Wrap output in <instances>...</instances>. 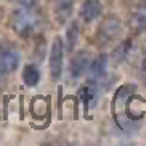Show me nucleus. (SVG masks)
Segmentation results:
<instances>
[{
  "label": "nucleus",
  "mask_w": 146,
  "mask_h": 146,
  "mask_svg": "<svg viewBox=\"0 0 146 146\" xmlns=\"http://www.w3.org/2000/svg\"><path fill=\"white\" fill-rule=\"evenodd\" d=\"M23 82L26 87H35L40 82V69L35 64H26L23 68Z\"/></svg>",
  "instance_id": "nucleus-9"
},
{
  "label": "nucleus",
  "mask_w": 146,
  "mask_h": 146,
  "mask_svg": "<svg viewBox=\"0 0 146 146\" xmlns=\"http://www.w3.org/2000/svg\"><path fill=\"white\" fill-rule=\"evenodd\" d=\"M10 26L19 37H32L45 26V18L34 7H19L10 16Z\"/></svg>",
  "instance_id": "nucleus-1"
},
{
  "label": "nucleus",
  "mask_w": 146,
  "mask_h": 146,
  "mask_svg": "<svg viewBox=\"0 0 146 146\" xmlns=\"http://www.w3.org/2000/svg\"><path fill=\"white\" fill-rule=\"evenodd\" d=\"M8 2H13V3H18L19 7H34L39 0H8Z\"/></svg>",
  "instance_id": "nucleus-13"
},
{
  "label": "nucleus",
  "mask_w": 146,
  "mask_h": 146,
  "mask_svg": "<svg viewBox=\"0 0 146 146\" xmlns=\"http://www.w3.org/2000/svg\"><path fill=\"white\" fill-rule=\"evenodd\" d=\"M101 11H103V3L100 0H85L80 5L79 15L84 19V23H93L95 19L100 18Z\"/></svg>",
  "instance_id": "nucleus-7"
},
{
  "label": "nucleus",
  "mask_w": 146,
  "mask_h": 146,
  "mask_svg": "<svg viewBox=\"0 0 146 146\" xmlns=\"http://www.w3.org/2000/svg\"><path fill=\"white\" fill-rule=\"evenodd\" d=\"M120 31H122V23L117 16L104 18L96 29V43L101 47H106L119 37Z\"/></svg>",
  "instance_id": "nucleus-2"
},
{
  "label": "nucleus",
  "mask_w": 146,
  "mask_h": 146,
  "mask_svg": "<svg viewBox=\"0 0 146 146\" xmlns=\"http://www.w3.org/2000/svg\"><path fill=\"white\" fill-rule=\"evenodd\" d=\"M63 60H64V45L60 37H55L50 48V56H48V68L53 80H60L63 74Z\"/></svg>",
  "instance_id": "nucleus-3"
},
{
  "label": "nucleus",
  "mask_w": 146,
  "mask_h": 146,
  "mask_svg": "<svg viewBox=\"0 0 146 146\" xmlns=\"http://www.w3.org/2000/svg\"><path fill=\"white\" fill-rule=\"evenodd\" d=\"M130 24L135 31H143L146 27V0L141 2L138 7H135L132 18H130Z\"/></svg>",
  "instance_id": "nucleus-8"
},
{
  "label": "nucleus",
  "mask_w": 146,
  "mask_h": 146,
  "mask_svg": "<svg viewBox=\"0 0 146 146\" xmlns=\"http://www.w3.org/2000/svg\"><path fill=\"white\" fill-rule=\"evenodd\" d=\"M140 76H141V79L146 82V56L141 60V64H140Z\"/></svg>",
  "instance_id": "nucleus-14"
},
{
  "label": "nucleus",
  "mask_w": 146,
  "mask_h": 146,
  "mask_svg": "<svg viewBox=\"0 0 146 146\" xmlns=\"http://www.w3.org/2000/svg\"><path fill=\"white\" fill-rule=\"evenodd\" d=\"M21 63V56L19 52L15 50V48H0V69L3 71L5 74H11L18 69Z\"/></svg>",
  "instance_id": "nucleus-6"
},
{
  "label": "nucleus",
  "mask_w": 146,
  "mask_h": 146,
  "mask_svg": "<svg viewBox=\"0 0 146 146\" xmlns=\"http://www.w3.org/2000/svg\"><path fill=\"white\" fill-rule=\"evenodd\" d=\"M7 76L8 74H5L2 69H0V88H3L5 87V82H7Z\"/></svg>",
  "instance_id": "nucleus-15"
},
{
  "label": "nucleus",
  "mask_w": 146,
  "mask_h": 146,
  "mask_svg": "<svg viewBox=\"0 0 146 146\" xmlns=\"http://www.w3.org/2000/svg\"><path fill=\"white\" fill-rule=\"evenodd\" d=\"M74 0H55V15L61 23H64L72 13Z\"/></svg>",
  "instance_id": "nucleus-10"
},
{
  "label": "nucleus",
  "mask_w": 146,
  "mask_h": 146,
  "mask_svg": "<svg viewBox=\"0 0 146 146\" xmlns=\"http://www.w3.org/2000/svg\"><path fill=\"white\" fill-rule=\"evenodd\" d=\"M130 47H132V42H130V40H125V42H122L117 48H114V52H112L114 61H116V63H122V61L127 58V55H129Z\"/></svg>",
  "instance_id": "nucleus-12"
},
{
  "label": "nucleus",
  "mask_w": 146,
  "mask_h": 146,
  "mask_svg": "<svg viewBox=\"0 0 146 146\" xmlns=\"http://www.w3.org/2000/svg\"><path fill=\"white\" fill-rule=\"evenodd\" d=\"M88 66H90V53L85 52V50L74 53L72 58H71V63H69V77L72 80L80 79L87 72Z\"/></svg>",
  "instance_id": "nucleus-5"
},
{
  "label": "nucleus",
  "mask_w": 146,
  "mask_h": 146,
  "mask_svg": "<svg viewBox=\"0 0 146 146\" xmlns=\"http://www.w3.org/2000/svg\"><path fill=\"white\" fill-rule=\"evenodd\" d=\"M79 34H80V26H79V23L71 21L68 31H66V50H69V52L74 50V47L77 45Z\"/></svg>",
  "instance_id": "nucleus-11"
},
{
  "label": "nucleus",
  "mask_w": 146,
  "mask_h": 146,
  "mask_svg": "<svg viewBox=\"0 0 146 146\" xmlns=\"http://www.w3.org/2000/svg\"><path fill=\"white\" fill-rule=\"evenodd\" d=\"M108 64H109V56H108V53H100L93 61H90V66L87 69L88 82L100 85L108 76Z\"/></svg>",
  "instance_id": "nucleus-4"
}]
</instances>
